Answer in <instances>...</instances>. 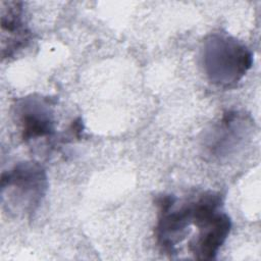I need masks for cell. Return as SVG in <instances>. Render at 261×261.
Here are the masks:
<instances>
[{
	"label": "cell",
	"mask_w": 261,
	"mask_h": 261,
	"mask_svg": "<svg viewBox=\"0 0 261 261\" xmlns=\"http://www.w3.org/2000/svg\"><path fill=\"white\" fill-rule=\"evenodd\" d=\"M201 64L207 79L218 87L236 85L253 64L251 50L225 33H213L203 42Z\"/></svg>",
	"instance_id": "6da1fadb"
},
{
	"label": "cell",
	"mask_w": 261,
	"mask_h": 261,
	"mask_svg": "<svg viewBox=\"0 0 261 261\" xmlns=\"http://www.w3.org/2000/svg\"><path fill=\"white\" fill-rule=\"evenodd\" d=\"M1 204L14 216H31L40 206L48 188L43 166L35 161L15 164L1 174Z\"/></svg>",
	"instance_id": "7a4b0ae2"
},
{
	"label": "cell",
	"mask_w": 261,
	"mask_h": 261,
	"mask_svg": "<svg viewBox=\"0 0 261 261\" xmlns=\"http://www.w3.org/2000/svg\"><path fill=\"white\" fill-rule=\"evenodd\" d=\"M55 103L52 98L40 95H30L17 100L14 114L20 126L21 139L24 142L53 137Z\"/></svg>",
	"instance_id": "3957f363"
},
{
	"label": "cell",
	"mask_w": 261,
	"mask_h": 261,
	"mask_svg": "<svg viewBox=\"0 0 261 261\" xmlns=\"http://www.w3.org/2000/svg\"><path fill=\"white\" fill-rule=\"evenodd\" d=\"M1 54L9 59L24 48L31 39V32L23 21V3L1 1Z\"/></svg>",
	"instance_id": "277c9868"
},
{
	"label": "cell",
	"mask_w": 261,
	"mask_h": 261,
	"mask_svg": "<svg viewBox=\"0 0 261 261\" xmlns=\"http://www.w3.org/2000/svg\"><path fill=\"white\" fill-rule=\"evenodd\" d=\"M244 117L237 111H227L223 114L221 120L215 125L213 132L207 139V149L214 156H226L242 140L240 130L244 126Z\"/></svg>",
	"instance_id": "5b68a950"
}]
</instances>
